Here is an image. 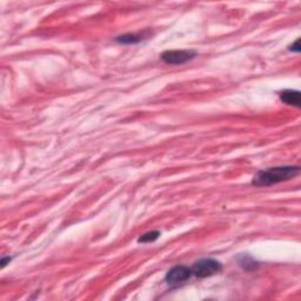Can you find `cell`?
Here are the masks:
<instances>
[{
	"mask_svg": "<svg viewBox=\"0 0 301 301\" xmlns=\"http://www.w3.org/2000/svg\"><path fill=\"white\" fill-rule=\"evenodd\" d=\"M11 260H12V258H10V257L2 259V260H1V267H2V268H4V267L7 265V263H10Z\"/></svg>",
	"mask_w": 301,
	"mask_h": 301,
	"instance_id": "cell-9",
	"label": "cell"
},
{
	"mask_svg": "<svg viewBox=\"0 0 301 301\" xmlns=\"http://www.w3.org/2000/svg\"><path fill=\"white\" fill-rule=\"evenodd\" d=\"M160 235L161 234H160L159 230H151V232L145 233V234H142V237L138 239V243H142V244L153 243V241H156Z\"/></svg>",
	"mask_w": 301,
	"mask_h": 301,
	"instance_id": "cell-7",
	"label": "cell"
},
{
	"mask_svg": "<svg viewBox=\"0 0 301 301\" xmlns=\"http://www.w3.org/2000/svg\"><path fill=\"white\" fill-rule=\"evenodd\" d=\"M280 99L287 105L300 107L301 106V94L299 91L295 89H285L280 93Z\"/></svg>",
	"mask_w": 301,
	"mask_h": 301,
	"instance_id": "cell-5",
	"label": "cell"
},
{
	"mask_svg": "<svg viewBox=\"0 0 301 301\" xmlns=\"http://www.w3.org/2000/svg\"><path fill=\"white\" fill-rule=\"evenodd\" d=\"M289 51H293V52H300V40H295V43L293 45L289 46Z\"/></svg>",
	"mask_w": 301,
	"mask_h": 301,
	"instance_id": "cell-8",
	"label": "cell"
},
{
	"mask_svg": "<svg viewBox=\"0 0 301 301\" xmlns=\"http://www.w3.org/2000/svg\"><path fill=\"white\" fill-rule=\"evenodd\" d=\"M191 277H192V269L187 266L179 265L173 267L172 269L167 272L165 280L170 285H179V283H185V281L190 279Z\"/></svg>",
	"mask_w": 301,
	"mask_h": 301,
	"instance_id": "cell-4",
	"label": "cell"
},
{
	"mask_svg": "<svg viewBox=\"0 0 301 301\" xmlns=\"http://www.w3.org/2000/svg\"><path fill=\"white\" fill-rule=\"evenodd\" d=\"M194 57H195V52L188 50L165 51V52L161 54L162 61L170 65L185 64L187 63V61L192 60Z\"/></svg>",
	"mask_w": 301,
	"mask_h": 301,
	"instance_id": "cell-3",
	"label": "cell"
},
{
	"mask_svg": "<svg viewBox=\"0 0 301 301\" xmlns=\"http://www.w3.org/2000/svg\"><path fill=\"white\" fill-rule=\"evenodd\" d=\"M299 173V166H280V167L267 168L255 174L252 184L255 186H271V185L293 179Z\"/></svg>",
	"mask_w": 301,
	"mask_h": 301,
	"instance_id": "cell-1",
	"label": "cell"
},
{
	"mask_svg": "<svg viewBox=\"0 0 301 301\" xmlns=\"http://www.w3.org/2000/svg\"><path fill=\"white\" fill-rule=\"evenodd\" d=\"M142 35H120L117 38V41L119 44H127V45H131V44H137L139 43L140 40H142Z\"/></svg>",
	"mask_w": 301,
	"mask_h": 301,
	"instance_id": "cell-6",
	"label": "cell"
},
{
	"mask_svg": "<svg viewBox=\"0 0 301 301\" xmlns=\"http://www.w3.org/2000/svg\"><path fill=\"white\" fill-rule=\"evenodd\" d=\"M192 274L198 278L212 277L221 271V264L214 259H201L191 267Z\"/></svg>",
	"mask_w": 301,
	"mask_h": 301,
	"instance_id": "cell-2",
	"label": "cell"
}]
</instances>
